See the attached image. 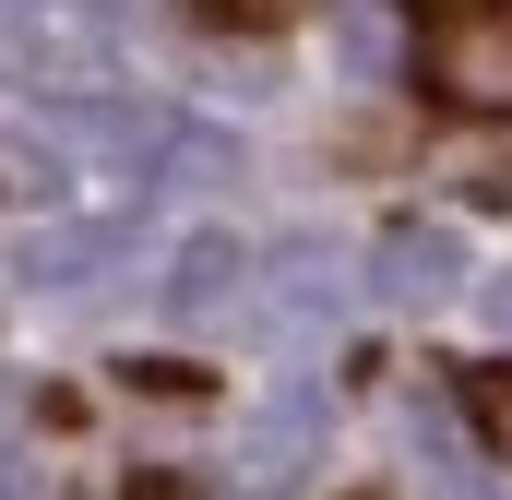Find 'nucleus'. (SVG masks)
Wrapping results in <instances>:
<instances>
[{
  "instance_id": "obj_5",
  "label": "nucleus",
  "mask_w": 512,
  "mask_h": 500,
  "mask_svg": "<svg viewBox=\"0 0 512 500\" xmlns=\"http://www.w3.org/2000/svg\"><path fill=\"white\" fill-rule=\"evenodd\" d=\"M274 274H286V286H274V298H286V310H298V322H310V310H334V298H346V262H334V250H286V262H274Z\"/></svg>"
},
{
  "instance_id": "obj_1",
  "label": "nucleus",
  "mask_w": 512,
  "mask_h": 500,
  "mask_svg": "<svg viewBox=\"0 0 512 500\" xmlns=\"http://www.w3.org/2000/svg\"><path fill=\"white\" fill-rule=\"evenodd\" d=\"M417 72H429V96L512 120V0H429L417 12Z\"/></svg>"
},
{
  "instance_id": "obj_4",
  "label": "nucleus",
  "mask_w": 512,
  "mask_h": 500,
  "mask_svg": "<svg viewBox=\"0 0 512 500\" xmlns=\"http://www.w3.org/2000/svg\"><path fill=\"white\" fill-rule=\"evenodd\" d=\"M227 286H239V250H227V239H191L179 274H167V310H215Z\"/></svg>"
},
{
  "instance_id": "obj_6",
  "label": "nucleus",
  "mask_w": 512,
  "mask_h": 500,
  "mask_svg": "<svg viewBox=\"0 0 512 500\" xmlns=\"http://www.w3.org/2000/svg\"><path fill=\"white\" fill-rule=\"evenodd\" d=\"M465 417L489 429V453H512V370H465Z\"/></svg>"
},
{
  "instance_id": "obj_3",
  "label": "nucleus",
  "mask_w": 512,
  "mask_h": 500,
  "mask_svg": "<svg viewBox=\"0 0 512 500\" xmlns=\"http://www.w3.org/2000/svg\"><path fill=\"white\" fill-rule=\"evenodd\" d=\"M453 274H465V262H453V239H441V227H393L370 286H382V298H405V310H429V298H453Z\"/></svg>"
},
{
  "instance_id": "obj_9",
  "label": "nucleus",
  "mask_w": 512,
  "mask_h": 500,
  "mask_svg": "<svg viewBox=\"0 0 512 500\" xmlns=\"http://www.w3.org/2000/svg\"><path fill=\"white\" fill-rule=\"evenodd\" d=\"M441 500H489V489H477V477H441Z\"/></svg>"
},
{
  "instance_id": "obj_2",
  "label": "nucleus",
  "mask_w": 512,
  "mask_h": 500,
  "mask_svg": "<svg viewBox=\"0 0 512 500\" xmlns=\"http://www.w3.org/2000/svg\"><path fill=\"white\" fill-rule=\"evenodd\" d=\"M120 250H131V227H108V215L96 227H36L24 239V286H96Z\"/></svg>"
},
{
  "instance_id": "obj_8",
  "label": "nucleus",
  "mask_w": 512,
  "mask_h": 500,
  "mask_svg": "<svg viewBox=\"0 0 512 500\" xmlns=\"http://www.w3.org/2000/svg\"><path fill=\"white\" fill-rule=\"evenodd\" d=\"M489 322H501V334H512V274H501V286H489Z\"/></svg>"
},
{
  "instance_id": "obj_7",
  "label": "nucleus",
  "mask_w": 512,
  "mask_h": 500,
  "mask_svg": "<svg viewBox=\"0 0 512 500\" xmlns=\"http://www.w3.org/2000/svg\"><path fill=\"white\" fill-rule=\"evenodd\" d=\"M191 12H203V24H251V36H262V24H286V0H191Z\"/></svg>"
}]
</instances>
